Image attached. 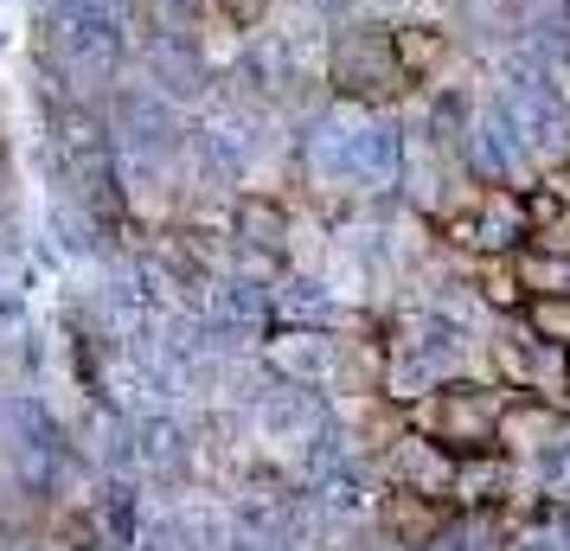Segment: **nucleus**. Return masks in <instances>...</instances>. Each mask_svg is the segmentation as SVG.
I'll use <instances>...</instances> for the list:
<instances>
[{
	"mask_svg": "<svg viewBox=\"0 0 570 551\" xmlns=\"http://www.w3.org/2000/svg\"><path fill=\"white\" fill-rule=\"evenodd\" d=\"M500 417H507V385L500 378H481V372H455L442 378L430 397H416L404 423L430 430L436 443H449L455 455H481V449H500Z\"/></svg>",
	"mask_w": 570,
	"mask_h": 551,
	"instance_id": "nucleus-1",
	"label": "nucleus"
},
{
	"mask_svg": "<svg viewBox=\"0 0 570 551\" xmlns=\"http://www.w3.org/2000/svg\"><path fill=\"white\" fill-rule=\"evenodd\" d=\"M436 237L462 257H519L532 244V218H525V186H488L474 206L436 211Z\"/></svg>",
	"mask_w": 570,
	"mask_h": 551,
	"instance_id": "nucleus-2",
	"label": "nucleus"
},
{
	"mask_svg": "<svg viewBox=\"0 0 570 551\" xmlns=\"http://www.w3.org/2000/svg\"><path fill=\"white\" fill-rule=\"evenodd\" d=\"M455 449L436 443L430 430H416V423H397L379 449V481L385 488H404V494H423V500H442V506H455Z\"/></svg>",
	"mask_w": 570,
	"mask_h": 551,
	"instance_id": "nucleus-3",
	"label": "nucleus"
},
{
	"mask_svg": "<svg viewBox=\"0 0 570 551\" xmlns=\"http://www.w3.org/2000/svg\"><path fill=\"white\" fill-rule=\"evenodd\" d=\"M334 90L346 97H365V104H385L397 90H411L404 65H397V46H391V27H346L334 39Z\"/></svg>",
	"mask_w": 570,
	"mask_h": 551,
	"instance_id": "nucleus-4",
	"label": "nucleus"
},
{
	"mask_svg": "<svg viewBox=\"0 0 570 551\" xmlns=\"http://www.w3.org/2000/svg\"><path fill=\"white\" fill-rule=\"evenodd\" d=\"M449 520H455V506L404 494V488H379V506H372V532H379L391 551H430L442 532H449Z\"/></svg>",
	"mask_w": 570,
	"mask_h": 551,
	"instance_id": "nucleus-5",
	"label": "nucleus"
},
{
	"mask_svg": "<svg viewBox=\"0 0 570 551\" xmlns=\"http://www.w3.org/2000/svg\"><path fill=\"white\" fill-rule=\"evenodd\" d=\"M232 244H237V257H269V263H283L288 250H295V211L276 199V193H244L232 206Z\"/></svg>",
	"mask_w": 570,
	"mask_h": 551,
	"instance_id": "nucleus-6",
	"label": "nucleus"
},
{
	"mask_svg": "<svg viewBox=\"0 0 570 551\" xmlns=\"http://www.w3.org/2000/svg\"><path fill=\"white\" fill-rule=\"evenodd\" d=\"M513 481H519V469H513L507 449L462 455V462H455V513H507Z\"/></svg>",
	"mask_w": 570,
	"mask_h": 551,
	"instance_id": "nucleus-7",
	"label": "nucleus"
},
{
	"mask_svg": "<svg viewBox=\"0 0 570 551\" xmlns=\"http://www.w3.org/2000/svg\"><path fill=\"white\" fill-rule=\"evenodd\" d=\"M391 46H397V65H404L411 83L442 78V65H449V52H455V39H449L442 27H423V20H397V27H391Z\"/></svg>",
	"mask_w": 570,
	"mask_h": 551,
	"instance_id": "nucleus-8",
	"label": "nucleus"
},
{
	"mask_svg": "<svg viewBox=\"0 0 570 551\" xmlns=\"http://www.w3.org/2000/svg\"><path fill=\"white\" fill-rule=\"evenodd\" d=\"M519 327H525L532 341H544V346H558V353H570V295L532 289L525 302H519Z\"/></svg>",
	"mask_w": 570,
	"mask_h": 551,
	"instance_id": "nucleus-9",
	"label": "nucleus"
},
{
	"mask_svg": "<svg viewBox=\"0 0 570 551\" xmlns=\"http://www.w3.org/2000/svg\"><path fill=\"white\" fill-rule=\"evenodd\" d=\"M212 7H218V20H225L232 32H257L276 0H212Z\"/></svg>",
	"mask_w": 570,
	"mask_h": 551,
	"instance_id": "nucleus-10",
	"label": "nucleus"
},
{
	"mask_svg": "<svg viewBox=\"0 0 570 551\" xmlns=\"http://www.w3.org/2000/svg\"><path fill=\"white\" fill-rule=\"evenodd\" d=\"M564 392H570V353H564Z\"/></svg>",
	"mask_w": 570,
	"mask_h": 551,
	"instance_id": "nucleus-11",
	"label": "nucleus"
}]
</instances>
